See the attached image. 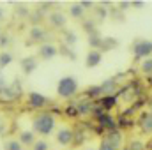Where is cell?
Masks as SVG:
<instances>
[{
  "instance_id": "38",
  "label": "cell",
  "mask_w": 152,
  "mask_h": 150,
  "mask_svg": "<svg viewBox=\"0 0 152 150\" xmlns=\"http://www.w3.org/2000/svg\"><path fill=\"white\" fill-rule=\"evenodd\" d=\"M0 36H2V30H0Z\"/></svg>"
},
{
  "instance_id": "4",
  "label": "cell",
  "mask_w": 152,
  "mask_h": 150,
  "mask_svg": "<svg viewBox=\"0 0 152 150\" xmlns=\"http://www.w3.org/2000/svg\"><path fill=\"white\" fill-rule=\"evenodd\" d=\"M57 143L58 145H62V147H69L71 143H73V140H75V133L69 129V127H62V129H58V133H57Z\"/></svg>"
},
{
  "instance_id": "27",
  "label": "cell",
  "mask_w": 152,
  "mask_h": 150,
  "mask_svg": "<svg viewBox=\"0 0 152 150\" xmlns=\"http://www.w3.org/2000/svg\"><path fill=\"white\" fill-rule=\"evenodd\" d=\"M32 147H34V150H50L48 141H44V140H36V143Z\"/></svg>"
},
{
  "instance_id": "11",
  "label": "cell",
  "mask_w": 152,
  "mask_h": 150,
  "mask_svg": "<svg viewBox=\"0 0 152 150\" xmlns=\"http://www.w3.org/2000/svg\"><path fill=\"white\" fill-rule=\"evenodd\" d=\"M122 133L118 131V129H115V131H110L108 133V136H106V141L110 143V145H113L115 149H120V145H122Z\"/></svg>"
},
{
  "instance_id": "10",
  "label": "cell",
  "mask_w": 152,
  "mask_h": 150,
  "mask_svg": "<svg viewBox=\"0 0 152 150\" xmlns=\"http://www.w3.org/2000/svg\"><path fill=\"white\" fill-rule=\"evenodd\" d=\"M21 95V85H18V81L12 85V87H7L4 92H2V95L0 97H7V99H16V97H20Z\"/></svg>"
},
{
  "instance_id": "22",
  "label": "cell",
  "mask_w": 152,
  "mask_h": 150,
  "mask_svg": "<svg viewBox=\"0 0 152 150\" xmlns=\"http://www.w3.org/2000/svg\"><path fill=\"white\" fill-rule=\"evenodd\" d=\"M4 150H23V145L18 140H7L4 143Z\"/></svg>"
},
{
  "instance_id": "14",
  "label": "cell",
  "mask_w": 152,
  "mask_h": 150,
  "mask_svg": "<svg viewBox=\"0 0 152 150\" xmlns=\"http://www.w3.org/2000/svg\"><path fill=\"white\" fill-rule=\"evenodd\" d=\"M28 37H30V41H34V42H42L46 39V30L41 28V27H32Z\"/></svg>"
},
{
  "instance_id": "7",
  "label": "cell",
  "mask_w": 152,
  "mask_h": 150,
  "mask_svg": "<svg viewBox=\"0 0 152 150\" xmlns=\"http://www.w3.org/2000/svg\"><path fill=\"white\" fill-rule=\"evenodd\" d=\"M101 60H103V53L99 50H90L87 53V57H85V66L88 69H94V67H97L101 64Z\"/></svg>"
},
{
  "instance_id": "26",
  "label": "cell",
  "mask_w": 152,
  "mask_h": 150,
  "mask_svg": "<svg viewBox=\"0 0 152 150\" xmlns=\"http://www.w3.org/2000/svg\"><path fill=\"white\" fill-rule=\"evenodd\" d=\"M113 46H117V41H113V39H110V37H104L103 39V46H101V50H112Z\"/></svg>"
},
{
  "instance_id": "34",
  "label": "cell",
  "mask_w": 152,
  "mask_h": 150,
  "mask_svg": "<svg viewBox=\"0 0 152 150\" xmlns=\"http://www.w3.org/2000/svg\"><path fill=\"white\" fill-rule=\"evenodd\" d=\"M145 4L143 2H140V0H136V2H131V7H143Z\"/></svg>"
},
{
  "instance_id": "8",
  "label": "cell",
  "mask_w": 152,
  "mask_h": 150,
  "mask_svg": "<svg viewBox=\"0 0 152 150\" xmlns=\"http://www.w3.org/2000/svg\"><path fill=\"white\" fill-rule=\"evenodd\" d=\"M28 103H30V106L32 108H44L50 101H48V97H44L42 94H39V92H30L28 94Z\"/></svg>"
},
{
  "instance_id": "16",
  "label": "cell",
  "mask_w": 152,
  "mask_h": 150,
  "mask_svg": "<svg viewBox=\"0 0 152 150\" xmlns=\"http://www.w3.org/2000/svg\"><path fill=\"white\" fill-rule=\"evenodd\" d=\"M88 44H90V48L92 50H99L101 51V46H103V37L96 32V34H90L88 36Z\"/></svg>"
},
{
  "instance_id": "23",
  "label": "cell",
  "mask_w": 152,
  "mask_h": 150,
  "mask_svg": "<svg viewBox=\"0 0 152 150\" xmlns=\"http://www.w3.org/2000/svg\"><path fill=\"white\" fill-rule=\"evenodd\" d=\"M140 69H142V73H143V74L151 76L152 74V58H145V60H142Z\"/></svg>"
},
{
  "instance_id": "28",
  "label": "cell",
  "mask_w": 152,
  "mask_h": 150,
  "mask_svg": "<svg viewBox=\"0 0 152 150\" xmlns=\"http://www.w3.org/2000/svg\"><path fill=\"white\" fill-rule=\"evenodd\" d=\"M9 42H11V39H9L7 34H2V36H0V48H5Z\"/></svg>"
},
{
  "instance_id": "31",
  "label": "cell",
  "mask_w": 152,
  "mask_h": 150,
  "mask_svg": "<svg viewBox=\"0 0 152 150\" xmlns=\"http://www.w3.org/2000/svg\"><path fill=\"white\" fill-rule=\"evenodd\" d=\"M80 5L87 11V9H92L94 7V2H88V0H83V2H80Z\"/></svg>"
},
{
  "instance_id": "36",
  "label": "cell",
  "mask_w": 152,
  "mask_h": 150,
  "mask_svg": "<svg viewBox=\"0 0 152 150\" xmlns=\"http://www.w3.org/2000/svg\"><path fill=\"white\" fill-rule=\"evenodd\" d=\"M87 150H96V149H87Z\"/></svg>"
},
{
  "instance_id": "6",
  "label": "cell",
  "mask_w": 152,
  "mask_h": 150,
  "mask_svg": "<svg viewBox=\"0 0 152 150\" xmlns=\"http://www.w3.org/2000/svg\"><path fill=\"white\" fill-rule=\"evenodd\" d=\"M48 21H50V25H51L53 28H64L66 23H67L66 14H64L62 11H53V12H50Z\"/></svg>"
},
{
  "instance_id": "15",
  "label": "cell",
  "mask_w": 152,
  "mask_h": 150,
  "mask_svg": "<svg viewBox=\"0 0 152 150\" xmlns=\"http://www.w3.org/2000/svg\"><path fill=\"white\" fill-rule=\"evenodd\" d=\"M99 124H101L103 127L110 129V131H115V129H117V122L113 120V117H110L108 113H101V115H99Z\"/></svg>"
},
{
  "instance_id": "24",
  "label": "cell",
  "mask_w": 152,
  "mask_h": 150,
  "mask_svg": "<svg viewBox=\"0 0 152 150\" xmlns=\"http://www.w3.org/2000/svg\"><path fill=\"white\" fill-rule=\"evenodd\" d=\"M87 95H88V97H92V99H96V97L103 95V90H101V87H99V85H96V87H88V88H87Z\"/></svg>"
},
{
  "instance_id": "37",
  "label": "cell",
  "mask_w": 152,
  "mask_h": 150,
  "mask_svg": "<svg viewBox=\"0 0 152 150\" xmlns=\"http://www.w3.org/2000/svg\"><path fill=\"white\" fill-rule=\"evenodd\" d=\"M151 108H152V101H151Z\"/></svg>"
},
{
  "instance_id": "19",
  "label": "cell",
  "mask_w": 152,
  "mask_h": 150,
  "mask_svg": "<svg viewBox=\"0 0 152 150\" xmlns=\"http://www.w3.org/2000/svg\"><path fill=\"white\" fill-rule=\"evenodd\" d=\"M92 108H94V104H92L90 101H83V103H80V104L76 106L78 115H87V113L92 111Z\"/></svg>"
},
{
  "instance_id": "2",
  "label": "cell",
  "mask_w": 152,
  "mask_h": 150,
  "mask_svg": "<svg viewBox=\"0 0 152 150\" xmlns=\"http://www.w3.org/2000/svg\"><path fill=\"white\" fill-rule=\"evenodd\" d=\"M76 92H78V79L75 76H64L58 79V85H57V94L58 97L62 99H69L73 97Z\"/></svg>"
},
{
  "instance_id": "12",
  "label": "cell",
  "mask_w": 152,
  "mask_h": 150,
  "mask_svg": "<svg viewBox=\"0 0 152 150\" xmlns=\"http://www.w3.org/2000/svg\"><path fill=\"white\" fill-rule=\"evenodd\" d=\"M23 147H32L36 143V136H34V131H23L20 133V140H18Z\"/></svg>"
},
{
  "instance_id": "13",
  "label": "cell",
  "mask_w": 152,
  "mask_h": 150,
  "mask_svg": "<svg viewBox=\"0 0 152 150\" xmlns=\"http://www.w3.org/2000/svg\"><path fill=\"white\" fill-rule=\"evenodd\" d=\"M140 127L143 133L147 134H152V111L149 113H143L142 115V120H140Z\"/></svg>"
},
{
  "instance_id": "30",
  "label": "cell",
  "mask_w": 152,
  "mask_h": 150,
  "mask_svg": "<svg viewBox=\"0 0 152 150\" xmlns=\"http://www.w3.org/2000/svg\"><path fill=\"white\" fill-rule=\"evenodd\" d=\"M96 12H97V16H99L101 20L108 16V11H106V9H103V7H97V9H96Z\"/></svg>"
},
{
  "instance_id": "21",
  "label": "cell",
  "mask_w": 152,
  "mask_h": 150,
  "mask_svg": "<svg viewBox=\"0 0 152 150\" xmlns=\"http://www.w3.org/2000/svg\"><path fill=\"white\" fill-rule=\"evenodd\" d=\"M115 103H117V99L113 95H103V99H101V104H103L104 110H112L115 106Z\"/></svg>"
},
{
  "instance_id": "25",
  "label": "cell",
  "mask_w": 152,
  "mask_h": 150,
  "mask_svg": "<svg viewBox=\"0 0 152 150\" xmlns=\"http://www.w3.org/2000/svg\"><path fill=\"white\" fill-rule=\"evenodd\" d=\"M76 41H78V37H76L75 32H66V36H64V42H66L67 46H73V44H76Z\"/></svg>"
},
{
  "instance_id": "29",
  "label": "cell",
  "mask_w": 152,
  "mask_h": 150,
  "mask_svg": "<svg viewBox=\"0 0 152 150\" xmlns=\"http://www.w3.org/2000/svg\"><path fill=\"white\" fill-rule=\"evenodd\" d=\"M97 150H118V149H115L113 145H110V143H108V141L104 140V141H103V143L99 145V149H97Z\"/></svg>"
},
{
  "instance_id": "9",
  "label": "cell",
  "mask_w": 152,
  "mask_h": 150,
  "mask_svg": "<svg viewBox=\"0 0 152 150\" xmlns=\"http://www.w3.org/2000/svg\"><path fill=\"white\" fill-rule=\"evenodd\" d=\"M20 66H21V71H23V74H32L36 69H37V60L34 58V57H25V58H21V62H20Z\"/></svg>"
},
{
  "instance_id": "5",
  "label": "cell",
  "mask_w": 152,
  "mask_h": 150,
  "mask_svg": "<svg viewBox=\"0 0 152 150\" xmlns=\"http://www.w3.org/2000/svg\"><path fill=\"white\" fill-rule=\"evenodd\" d=\"M37 53L42 60H51V58H55V57L58 55V50H57V46H53V44H50V42H42V44L39 46Z\"/></svg>"
},
{
  "instance_id": "33",
  "label": "cell",
  "mask_w": 152,
  "mask_h": 150,
  "mask_svg": "<svg viewBox=\"0 0 152 150\" xmlns=\"http://www.w3.org/2000/svg\"><path fill=\"white\" fill-rule=\"evenodd\" d=\"M118 7H120L122 11H126L127 7H131V2H120V4H118Z\"/></svg>"
},
{
  "instance_id": "1",
  "label": "cell",
  "mask_w": 152,
  "mask_h": 150,
  "mask_svg": "<svg viewBox=\"0 0 152 150\" xmlns=\"http://www.w3.org/2000/svg\"><path fill=\"white\" fill-rule=\"evenodd\" d=\"M55 124H57V120H55V117L51 115V113H37L36 117H34V120H32V125H34V133H37L41 136H48V134H51L53 133V129H55Z\"/></svg>"
},
{
  "instance_id": "32",
  "label": "cell",
  "mask_w": 152,
  "mask_h": 150,
  "mask_svg": "<svg viewBox=\"0 0 152 150\" xmlns=\"http://www.w3.org/2000/svg\"><path fill=\"white\" fill-rule=\"evenodd\" d=\"M5 88H7V83H5V78H4V76L0 74V95H2V92H4Z\"/></svg>"
},
{
  "instance_id": "35",
  "label": "cell",
  "mask_w": 152,
  "mask_h": 150,
  "mask_svg": "<svg viewBox=\"0 0 152 150\" xmlns=\"http://www.w3.org/2000/svg\"><path fill=\"white\" fill-rule=\"evenodd\" d=\"M4 18V11H2V7H0V20Z\"/></svg>"
},
{
  "instance_id": "3",
  "label": "cell",
  "mask_w": 152,
  "mask_h": 150,
  "mask_svg": "<svg viewBox=\"0 0 152 150\" xmlns=\"http://www.w3.org/2000/svg\"><path fill=\"white\" fill-rule=\"evenodd\" d=\"M131 51L134 55L136 60H145V58H151L152 55V41L147 39H136L131 46Z\"/></svg>"
},
{
  "instance_id": "18",
  "label": "cell",
  "mask_w": 152,
  "mask_h": 150,
  "mask_svg": "<svg viewBox=\"0 0 152 150\" xmlns=\"http://www.w3.org/2000/svg\"><path fill=\"white\" fill-rule=\"evenodd\" d=\"M99 87H101V90H103V95H112V92L115 90L117 83H115V79H106V81L101 83Z\"/></svg>"
},
{
  "instance_id": "20",
  "label": "cell",
  "mask_w": 152,
  "mask_h": 150,
  "mask_svg": "<svg viewBox=\"0 0 152 150\" xmlns=\"http://www.w3.org/2000/svg\"><path fill=\"white\" fill-rule=\"evenodd\" d=\"M11 62H12V55H11L9 51H2V53H0V69L11 66Z\"/></svg>"
},
{
  "instance_id": "17",
  "label": "cell",
  "mask_w": 152,
  "mask_h": 150,
  "mask_svg": "<svg viewBox=\"0 0 152 150\" xmlns=\"http://www.w3.org/2000/svg\"><path fill=\"white\" fill-rule=\"evenodd\" d=\"M69 14L73 16V18H76V20H81L83 16H85V9L80 5V2L78 4H73L71 7H69Z\"/></svg>"
}]
</instances>
